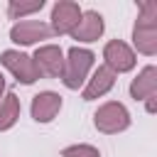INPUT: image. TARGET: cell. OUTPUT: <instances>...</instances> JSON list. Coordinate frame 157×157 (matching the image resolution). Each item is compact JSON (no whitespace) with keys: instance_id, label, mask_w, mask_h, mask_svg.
<instances>
[{"instance_id":"obj_10","label":"cell","mask_w":157,"mask_h":157,"mask_svg":"<svg viewBox=\"0 0 157 157\" xmlns=\"http://www.w3.org/2000/svg\"><path fill=\"white\" fill-rule=\"evenodd\" d=\"M115 74L110 71V69H105V66H98V69H93V74L86 78V83H83V91H81V98L83 101H96V98H103L113 86H115Z\"/></svg>"},{"instance_id":"obj_4","label":"cell","mask_w":157,"mask_h":157,"mask_svg":"<svg viewBox=\"0 0 157 157\" xmlns=\"http://www.w3.org/2000/svg\"><path fill=\"white\" fill-rule=\"evenodd\" d=\"M135 64H137V56H135V52H132L130 44H125L123 39L105 42V47H103V66L105 69H110L118 76V74L132 71Z\"/></svg>"},{"instance_id":"obj_8","label":"cell","mask_w":157,"mask_h":157,"mask_svg":"<svg viewBox=\"0 0 157 157\" xmlns=\"http://www.w3.org/2000/svg\"><path fill=\"white\" fill-rule=\"evenodd\" d=\"M81 7H78V2H74V0H59V2H54V7H52V32L54 34H71V29L78 25V20H81Z\"/></svg>"},{"instance_id":"obj_11","label":"cell","mask_w":157,"mask_h":157,"mask_svg":"<svg viewBox=\"0 0 157 157\" xmlns=\"http://www.w3.org/2000/svg\"><path fill=\"white\" fill-rule=\"evenodd\" d=\"M59 110H61V96L54 91H39L29 105V113L37 123H52L59 115Z\"/></svg>"},{"instance_id":"obj_6","label":"cell","mask_w":157,"mask_h":157,"mask_svg":"<svg viewBox=\"0 0 157 157\" xmlns=\"http://www.w3.org/2000/svg\"><path fill=\"white\" fill-rule=\"evenodd\" d=\"M52 37H54L52 27L47 22H42V20H20L10 29V39L15 44H22V47L37 44L42 39H52Z\"/></svg>"},{"instance_id":"obj_3","label":"cell","mask_w":157,"mask_h":157,"mask_svg":"<svg viewBox=\"0 0 157 157\" xmlns=\"http://www.w3.org/2000/svg\"><path fill=\"white\" fill-rule=\"evenodd\" d=\"M93 125L98 132H105V135H118L123 130L130 128V113L123 103L118 101H108L103 103L96 113H93Z\"/></svg>"},{"instance_id":"obj_7","label":"cell","mask_w":157,"mask_h":157,"mask_svg":"<svg viewBox=\"0 0 157 157\" xmlns=\"http://www.w3.org/2000/svg\"><path fill=\"white\" fill-rule=\"evenodd\" d=\"M32 61H34L39 76L61 78V71H64V52H61V47H56V44H42L32 54Z\"/></svg>"},{"instance_id":"obj_17","label":"cell","mask_w":157,"mask_h":157,"mask_svg":"<svg viewBox=\"0 0 157 157\" xmlns=\"http://www.w3.org/2000/svg\"><path fill=\"white\" fill-rule=\"evenodd\" d=\"M2 96H5V76L0 74V101H2Z\"/></svg>"},{"instance_id":"obj_1","label":"cell","mask_w":157,"mask_h":157,"mask_svg":"<svg viewBox=\"0 0 157 157\" xmlns=\"http://www.w3.org/2000/svg\"><path fill=\"white\" fill-rule=\"evenodd\" d=\"M132 47L145 56L157 54V2L152 0L140 2L137 20L132 27Z\"/></svg>"},{"instance_id":"obj_16","label":"cell","mask_w":157,"mask_h":157,"mask_svg":"<svg viewBox=\"0 0 157 157\" xmlns=\"http://www.w3.org/2000/svg\"><path fill=\"white\" fill-rule=\"evenodd\" d=\"M155 101H157V96L145 98V108H147V113H155Z\"/></svg>"},{"instance_id":"obj_12","label":"cell","mask_w":157,"mask_h":157,"mask_svg":"<svg viewBox=\"0 0 157 157\" xmlns=\"http://www.w3.org/2000/svg\"><path fill=\"white\" fill-rule=\"evenodd\" d=\"M130 96L135 101H145L150 96H157V69L147 64L132 81H130Z\"/></svg>"},{"instance_id":"obj_5","label":"cell","mask_w":157,"mask_h":157,"mask_svg":"<svg viewBox=\"0 0 157 157\" xmlns=\"http://www.w3.org/2000/svg\"><path fill=\"white\" fill-rule=\"evenodd\" d=\"M0 64H2L20 83H25V86H32V83L39 78V71H37L32 56L25 54V52H20V49H5V52L0 54Z\"/></svg>"},{"instance_id":"obj_13","label":"cell","mask_w":157,"mask_h":157,"mask_svg":"<svg viewBox=\"0 0 157 157\" xmlns=\"http://www.w3.org/2000/svg\"><path fill=\"white\" fill-rule=\"evenodd\" d=\"M20 110H22L20 98H17L15 93H5V96H2V101H0V132L10 130V128L17 123Z\"/></svg>"},{"instance_id":"obj_9","label":"cell","mask_w":157,"mask_h":157,"mask_svg":"<svg viewBox=\"0 0 157 157\" xmlns=\"http://www.w3.org/2000/svg\"><path fill=\"white\" fill-rule=\"evenodd\" d=\"M103 29H105V22H103V15L96 12V10H86L81 12V20L78 25L71 29V37L76 42H83V44H91L96 39L103 37Z\"/></svg>"},{"instance_id":"obj_2","label":"cell","mask_w":157,"mask_h":157,"mask_svg":"<svg viewBox=\"0 0 157 157\" xmlns=\"http://www.w3.org/2000/svg\"><path fill=\"white\" fill-rule=\"evenodd\" d=\"M93 61H96V54L86 47H71L66 54H64V71H61V81L69 91H78L91 69H93Z\"/></svg>"},{"instance_id":"obj_15","label":"cell","mask_w":157,"mask_h":157,"mask_svg":"<svg viewBox=\"0 0 157 157\" xmlns=\"http://www.w3.org/2000/svg\"><path fill=\"white\" fill-rule=\"evenodd\" d=\"M61 157H101L98 147L93 145H86V142H78V145H69L61 150Z\"/></svg>"},{"instance_id":"obj_14","label":"cell","mask_w":157,"mask_h":157,"mask_svg":"<svg viewBox=\"0 0 157 157\" xmlns=\"http://www.w3.org/2000/svg\"><path fill=\"white\" fill-rule=\"evenodd\" d=\"M42 7H44V0H29V2L12 0V2L7 5V15H10V20H25L27 15L39 12Z\"/></svg>"}]
</instances>
